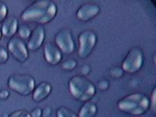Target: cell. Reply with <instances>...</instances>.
Wrapping results in <instances>:
<instances>
[{
  "mask_svg": "<svg viewBox=\"0 0 156 117\" xmlns=\"http://www.w3.org/2000/svg\"><path fill=\"white\" fill-rule=\"evenodd\" d=\"M57 6L51 0H37L27 7L21 14V18L26 22L42 24L49 22L55 17Z\"/></svg>",
  "mask_w": 156,
  "mask_h": 117,
  "instance_id": "cell-1",
  "label": "cell"
},
{
  "mask_svg": "<svg viewBox=\"0 0 156 117\" xmlns=\"http://www.w3.org/2000/svg\"><path fill=\"white\" fill-rule=\"evenodd\" d=\"M150 99L142 93H132L119 100L117 108L120 111L133 115L141 116L150 108Z\"/></svg>",
  "mask_w": 156,
  "mask_h": 117,
  "instance_id": "cell-2",
  "label": "cell"
},
{
  "mask_svg": "<svg viewBox=\"0 0 156 117\" xmlns=\"http://www.w3.org/2000/svg\"><path fill=\"white\" fill-rule=\"evenodd\" d=\"M69 91L74 98L81 102L89 101L95 95L96 88L84 75H76L70 79Z\"/></svg>",
  "mask_w": 156,
  "mask_h": 117,
  "instance_id": "cell-3",
  "label": "cell"
},
{
  "mask_svg": "<svg viewBox=\"0 0 156 117\" xmlns=\"http://www.w3.org/2000/svg\"><path fill=\"white\" fill-rule=\"evenodd\" d=\"M8 85L12 90L20 95H28L35 87V81L28 74H13L9 77Z\"/></svg>",
  "mask_w": 156,
  "mask_h": 117,
  "instance_id": "cell-4",
  "label": "cell"
},
{
  "mask_svg": "<svg viewBox=\"0 0 156 117\" xmlns=\"http://www.w3.org/2000/svg\"><path fill=\"white\" fill-rule=\"evenodd\" d=\"M144 60L142 49L138 46L132 47L123 59L122 69L127 73H136L142 67Z\"/></svg>",
  "mask_w": 156,
  "mask_h": 117,
  "instance_id": "cell-5",
  "label": "cell"
},
{
  "mask_svg": "<svg viewBox=\"0 0 156 117\" xmlns=\"http://www.w3.org/2000/svg\"><path fill=\"white\" fill-rule=\"evenodd\" d=\"M79 43L78 55L81 59H86L92 53L97 43V35L90 29L83 30L79 35Z\"/></svg>",
  "mask_w": 156,
  "mask_h": 117,
  "instance_id": "cell-6",
  "label": "cell"
},
{
  "mask_svg": "<svg viewBox=\"0 0 156 117\" xmlns=\"http://www.w3.org/2000/svg\"><path fill=\"white\" fill-rule=\"evenodd\" d=\"M55 44L62 53H71L75 49V41L71 31L68 29H60L54 37Z\"/></svg>",
  "mask_w": 156,
  "mask_h": 117,
  "instance_id": "cell-7",
  "label": "cell"
},
{
  "mask_svg": "<svg viewBox=\"0 0 156 117\" xmlns=\"http://www.w3.org/2000/svg\"><path fill=\"white\" fill-rule=\"evenodd\" d=\"M8 49L18 61L23 62L28 59V48L19 37H12L8 43Z\"/></svg>",
  "mask_w": 156,
  "mask_h": 117,
  "instance_id": "cell-8",
  "label": "cell"
},
{
  "mask_svg": "<svg viewBox=\"0 0 156 117\" xmlns=\"http://www.w3.org/2000/svg\"><path fill=\"white\" fill-rule=\"evenodd\" d=\"M101 11L98 5L92 2H87L81 5L76 10V16L81 21H90L95 18Z\"/></svg>",
  "mask_w": 156,
  "mask_h": 117,
  "instance_id": "cell-9",
  "label": "cell"
},
{
  "mask_svg": "<svg viewBox=\"0 0 156 117\" xmlns=\"http://www.w3.org/2000/svg\"><path fill=\"white\" fill-rule=\"evenodd\" d=\"M45 28L42 24H37L32 29L31 35L29 37L27 48L32 51L37 50L43 45L45 39Z\"/></svg>",
  "mask_w": 156,
  "mask_h": 117,
  "instance_id": "cell-10",
  "label": "cell"
},
{
  "mask_svg": "<svg viewBox=\"0 0 156 117\" xmlns=\"http://www.w3.org/2000/svg\"><path fill=\"white\" fill-rule=\"evenodd\" d=\"M44 57L46 62L51 64H57L62 59V53L55 43L47 42L43 47Z\"/></svg>",
  "mask_w": 156,
  "mask_h": 117,
  "instance_id": "cell-11",
  "label": "cell"
},
{
  "mask_svg": "<svg viewBox=\"0 0 156 117\" xmlns=\"http://www.w3.org/2000/svg\"><path fill=\"white\" fill-rule=\"evenodd\" d=\"M18 27H19V21L15 16L10 15L6 17L2 24V35L7 37H12L17 32Z\"/></svg>",
  "mask_w": 156,
  "mask_h": 117,
  "instance_id": "cell-12",
  "label": "cell"
},
{
  "mask_svg": "<svg viewBox=\"0 0 156 117\" xmlns=\"http://www.w3.org/2000/svg\"><path fill=\"white\" fill-rule=\"evenodd\" d=\"M51 91V86L49 83L43 81L34 87L32 94V98L34 101L41 102L46 99Z\"/></svg>",
  "mask_w": 156,
  "mask_h": 117,
  "instance_id": "cell-13",
  "label": "cell"
},
{
  "mask_svg": "<svg viewBox=\"0 0 156 117\" xmlns=\"http://www.w3.org/2000/svg\"><path fill=\"white\" fill-rule=\"evenodd\" d=\"M98 112V107L95 102L87 101L83 104L79 110L78 117H95Z\"/></svg>",
  "mask_w": 156,
  "mask_h": 117,
  "instance_id": "cell-14",
  "label": "cell"
},
{
  "mask_svg": "<svg viewBox=\"0 0 156 117\" xmlns=\"http://www.w3.org/2000/svg\"><path fill=\"white\" fill-rule=\"evenodd\" d=\"M57 117H78L77 115L72 110L65 107V106H61L57 111Z\"/></svg>",
  "mask_w": 156,
  "mask_h": 117,
  "instance_id": "cell-15",
  "label": "cell"
},
{
  "mask_svg": "<svg viewBox=\"0 0 156 117\" xmlns=\"http://www.w3.org/2000/svg\"><path fill=\"white\" fill-rule=\"evenodd\" d=\"M31 32H32V29L27 24H21L18 27V33H19L21 39L29 38L31 35Z\"/></svg>",
  "mask_w": 156,
  "mask_h": 117,
  "instance_id": "cell-16",
  "label": "cell"
},
{
  "mask_svg": "<svg viewBox=\"0 0 156 117\" xmlns=\"http://www.w3.org/2000/svg\"><path fill=\"white\" fill-rule=\"evenodd\" d=\"M76 66H77V62L76 59L73 58L67 59L62 62V67L66 70H73Z\"/></svg>",
  "mask_w": 156,
  "mask_h": 117,
  "instance_id": "cell-17",
  "label": "cell"
},
{
  "mask_svg": "<svg viewBox=\"0 0 156 117\" xmlns=\"http://www.w3.org/2000/svg\"><path fill=\"white\" fill-rule=\"evenodd\" d=\"M8 117H32L30 113L26 109H19L10 113Z\"/></svg>",
  "mask_w": 156,
  "mask_h": 117,
  "instance_id": "cell-18",
  "label": "cell"
},
{
  "mask_svg": "<svg viewBox=\"0 0 156 117\" xmlns=\"http://www.w3.org/2000/svg\"><path fill=\"white\" fill-rule=\"evenodd\" d=\"M8 9L5 3L0 1V22L4 21L8 15Z\"/></svg>",
  "mask_w": 156,
  "mask_h": 117,
  "instance_id": "cell-19",
  "label": "cell"
},
{
  "mask_svg": "<svg viewBox=\"0 0 156 117\" xmlns=\"http://www.w3.org/2000/svg\"><path fill=\"white\" fill-rule=\"evenodd\" d=\"M8 59V51L4 46H0V63H5Z\"/></svg>",
  "mask_w": 156,
  "mask_h": 117,
  "instance_id": "cell-20",
  "label": "cell"
},
{
  "mask_svg": "<svg viewBox=\"0 0 156 117\" xmlns=\"http://www.w3.org/2000/svg\"><path fill=\"white\" fill-rule=\"evenodd\" d=\"M124 73V71H123L122 68L118 67H115L112 68L110 70V74L112 77H114V78H118V77L122 76Z\"/></svg>",
  "mask_w": 156,
  "mask_h": 117,
  "instance_id": "cell-21",
  "label": "cell"
},
{
  "mask_svg": "<svg viewBox=\"0 0 156 117\" xmlns=\"http://www.w3.org/2000/svg\"><path fill=\"white\" fill-rule=\"evenodd\" d=\"M155 99H156V89L155 87L153 89V90H152V95H151V97H150V105H151V108L154 112H155V108H156Z\"/></svg>",
  "mask_w": 156,
  "mask_h": 117,
  "instance_id": "cell-22",
  "label": "cell"
},
{
  "mask_svg": "<svg viewBox=\"0 0 156 117\" xmlns=\"http://www.w3.org/2000/svg\"><path fill=\"white\" fill-rule=\"evenodd\" d=\"M109 86V82L107 80H101L98 81V87L99 89L101 90H106Z\"/></svg>",
  "mask_w": 156,
  "mask_h": 117,
  "instance_id": "cell-23",
  "label": "cell"
},
{
  "mask_svg": "<svg viewBox=\"0 0 156 117\" xmlns=\"http://www.w3.org/2000/svg\"><path fill=\"white\" fill-rule=\"evenodd\" d=\"M30 115L32 117H41L42 116V109L41 108H35L31 111Z\"/></svg>",
  "mask_w": 156,
  "mask_h": 117,
  "instance_id": "cell-24",
  "label": "cell"
},
{
  "mask_svg": "<svg viewBox=\"0 0 156 117\" xmlns=\"http://www.w3.org/2000/svg\"><path fill=\"white\" fill-rule=\"evenodd\" d=\"M10 96V92L8 89H3L0 90V99L1 100H6Z\"/></svg>",
  "mask_w": 156,
  "mask_h": 117,
  "instance_id": "cell-25",
  "label": "cell"
},
{
  "mask_svg": "<svg viewBox=\"0 0 156 117\" xmlns=\"http://www.w3.org/2000/svg\"><path fill=\"white\" fill-rule=\"evenodd\" d=\"M52 114V110L49 107L45 108L42 110V116L43 117H50Z\"/></svg>",
  "mask_w": 156,
  "mask_h": 117,
  "instance_id": "cell-26",
  "label": "cell"
},
{
  "mask_svg": "<svg viewBox=\"0 0 156 117\" xmlns=\"http://www.w3.org/2000/svg\"><path fill=\"white\" fill-rule=\"evenodd\" d=\"M90 72V67L88 65H84L81 67V75H87Z\"/></svg>",
  "mask_w": 156,
  "mask_h": 117,
  "instance_id": "cell-27",
  "label": "cell"
},
{
  "mask_svg": "<svg viewBox=\"0 0 156 117\" xmlns=\"http://www.w3.org/2000/svg\"><path fill=\"white\" fill-rule=\"evenodd\" d=\"M2 37V32H1V29H0V40H1Z\"/></svg>",
  "mask_w": 156,
  "mask_h": 117,
  "instance_id": "cell-28",
  "label": "cell"
}]
</instances>
